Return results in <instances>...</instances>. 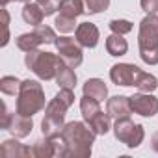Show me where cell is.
Listing matches in <instances>:
<instances>
[{"label": "cell", "instance_id": "cell-1", "mask_svg": "<svg viewBox=\"0 0 158 158\" xmlns=\"http://www.w3.org/2000/svg\"><path fill=\"white\" fill-rule=\"evenodd\" d=\"M74 91L71 88H60L56 97L45 106V117L41 121V132L43 136H56L61 134V128L65 127V114L74 104Z\"/></svg>", "mask_w": 158, "mask_h": 158}, {"label": "cell", "instance_id": "cell-2", "mask_svg": "<svg viewBox=\"0 0 158 158\" xmlns=\"http://www.w3.org/2000/svg\"><path fill=\"white\" fill-rule=\"evenodd\" d=\"M61 136L67 143L65 158H89L95 143V132L84 121H71L61 128Z\"/></svg>", "mask_w": 158, "mask_h": 158}, {"label": "cell", "instance_id": "cell-3", "mask_svg": "<svg viewBox=\"0 0 158 158\" xmlns=\"http://www.w3.org/2000/svg\"><path fill=\"white\" fill-rule=\"evenodd\" d=\"M138 47H139V58L147 65L158 63V15L147 13L139 23L138 32Z\"/></svg>", "mask_w": 158, "mask_h": 158}, {"label": "cell", "instance_id": "cell-4", "mask_svg": "<svg viewBox=\"0 0 158 158\" xmlns=\"http://www.w3.org/2000/svg\"><path fill=\"white\" fill-rule=\"evenodd\" d=\"M41 110H45V91H43V86L37 80H30V78H28V80H23L21 89L17 93L15 112H19L21 115H26V117H34Z\"/></svg>", "mask_w": 158, "mask_h": 158}, {"label": "cell", "instance_id": "cell-5", "mask_svg": "<svg viewBox=\"0 0 158 158\" xmlns=\"http://www.w3.org/2000/svg\"><path fill=\"white\" fill-rule=\"evenodd\" d=\"M24 63L37 78L48 82V80L56 78V71H58V65L61 63V58L58 54H52V52L32 50V52H26Z\"/></svg>", "mask_w": 158, "mask_h": 158}, {"label": "cell", "instance_id": "cell-6", "mask_svg": "<svg viewBox=\"0 0 158 158\" xmlns=\"http://www.w3.org/2000/svg\"><path fill=\"white\" fill-rule=\"evenodd\" d=\"M114 136L117 141L125 143L128 149H136L143 143L145 130L141 125L134 123L130 117H121V119H115L114 123Z\"/></svg>", "mask_w": 158, "mask_h": 158}, {"label": "cell", "instance_id": "cell-7", "mask_svg": "<svg viewBox=\"0 0 158 158\" xmlns=\"http://www.w3.org/2000/svg\"><path fill=\"white\" fill-rule=\"evenodd\" d=\"M56 48H58V56L67 63L71 65L73 69H76L84 61V52H82V45L78 43L76 39L69 37V35H61V37H56Z\"/></svg>", "mask_w": 158, "mask_h": 158}, {"label": "cell", "instance_id": "cell-8", "mask_svg": "<svg viewBox=\"0 0 158 158\" xmlns=\"http://www.w3.org/2000/svg\"><path fill=\"white\" fill-rule=\"evenodd\" d=\"M2 128L8 130L13 138H26L32 128H34V121L32 117H26V115H21L19 112L15 114H10L6 104H4V114H2Z\"/></svg>", "mask_w": 158, "mask_h": 158}, {"label": "cell", "instance_id": "cell-9", "mask_svg": "<svg viewBox=\"0 0 158 158\" xmlns=\"http://www.w3.org/2000/svg\"><path fill=\"white\" fill-rule=\"evenodd\" d=\"M130 108L132 114H138L141 117H152L158 114V99L151 93H134L130 97Z\"/></svg>", "mask_w": 158, "mask_h": 158}, {"label": "cell", "instance_id": "cell-10", "mask_svg": "<svg viewBox=\"0 0 158 158\" xmlns=\"http://www.w3.org/2000/svg\"><path fill=\"white\" fill-rule=\"evenodd\" d=\"M139 71L134 63H115L110 69V80L115 86H134V76Z\"/></svg>", "mask_w": 158, "mask_h": 158}, {"label": "cell", "instance_id": "cell-11", "mask_svg": "<svg viewBox=\"0 0 158 158\" xmlns=\"http://www.w3.org/2000/svg\"><path fill=\"white\" fill-rule=\"evenodd\" d=\"M74 37H76V41L80 43L82 47L95 48L97 43H99L101 34H99V28L93 23H80L76 26V30H74Z\"/></svg>", "mask_w": 158, "mask_h": 158}, {"label": "cell", "instance_id": "cell-12", "mask_svg": "<svg viewBox=\"0 0 158 158\" xmlns=\"http://www.w3.org/2000/svg\"><path fill=\"white\" fill-rule=\"evenodd\" d=\"M106 112L110 114L112 119L130 117V114H132V108H130V97L115 95V97L108 99V102H106Z\"/></svg>", "mask_w": 158, "mask_h": 158}, {"label": "cell", "instance_id": "cell-13", "mask_svg": "<svg viewBox=\"0 0 158 158\" xmlns=\"http://www.w3.org/2000/svg\"><path fill=\"white\" fill-rule=\"evenodd\" d=\"M0 151H2V154L6 158H26V156H34L32 149L19 143L17 139H6L2 143V147H0Z\"/></svg>", "mask_w": 158, "mask_h": 158}, {"label": "cell", "instance_id": "cell-14", "mask_svg": "<svg viewBox=\"0 0 158 158\" xmlns=\"http://www.w3.org/2000/svg\"><path fill=\"white\" fill-rule=\"evenodd\" d=\"M134 88H136L138 91H143V93H152V91H156V88H158V78H156L154 74H151V73L139 69V71L136 73V76H134Z\"/></svg>", "mask_w": 158, "mask_h": 158}, {"label": "cell", "instance_id": "cell-15", "mask_svg": "<svg viewBox=\"0 0 158 158\" xmlns=\"http://www.w3.org/2000/svg\"><path fill=\"white\" fill-rule=\"evenodd\" d=\"M54 80L58 82L60 88H71V89H74V86H76V73L73 71L71 65H67L61 60V63L58 65V71H56V78H54Z\"/></svg>", "mask_w": 158, "mask_h": 158}, {"label": "cell", "instance_id": "cell-16", "mask_svg": "<svg viewBox=\"0 0 158 158\" xmlns=\"http://www.w3.org/2000/svg\"><path fill=\"white\" fill-rule=\"evenodd\" d=\"M82 89H84V95L93 97L101 102L108 97V88H106L104 80H101V78H89V80H86Z\"/></svg>", "mask_w": 158, "mask_h": 158}, {"label": "cell", "instance_id": "cell-17", "mask_svg": "<svg viewBox=\"0 0 158 158\" xmlns=\"http://www.w3.org/2000/svg\"><path fill=\"white\" fill-rule=\"evenodd\" d=\"M88 125H89V128L97 134V136H104V134H108L114 127H112V117H110V114L106 112H99V114H95L89 121H88Z\"/></svg>", "mask_w": 158, "mask_h": 158}, {"label": "cell", "instance_id": "cell-18", "mask_svg": "<svg viewBox=\"0 0 158 158\" xmlns=\"http://www.w3.org/2000/svg\"><path fill=\"white\" fill-rule=\"evenodd\" d=\"M45 19V13L43 10L39 8L37 2H26L24 8H23V21L26 24H32V26H39Z\"/></svg>", "mask_w": 158, "mask_h": 158}, {"label": "cell", "instance_id": "cell-19", "mask_svg": "<svg viewBox=\"0 0 158 158\" xmlns=\"http://www.w3.org/2000/svg\"><path fill=\"white\" fill-rule=\"evenodd\" d=\"M106 50H108L110 56L119 58V56H125V54H127V50H128V43H127V39H123V35H119V34H112V35L106 37Z\"/></svg>", "mask_w": 158, "mask_h": 158}, {"label": "cell", "instance_id": "cell-20", "mask_svg": "<svg viewBox=\"0 0 158 158\" xmlns=\"http://www.w3.org/2000/svg\"><path fill=\"white\" fill-rule=\"evenodd\" d=\"M82 13H86L84 0H61V4H60V15L76 19V17H80Z\"/></svg>", "mask_w": 158, "mask_h": 158}, {"label": "cell", "instance_id": "cell-21", "mask_svg": "<svg viewBox=\"0 0 158 158\" xmlns=\"http://www.w3.org/2000/svg\"><path fill=\"white\" fill-rule=\"evenodd\" d=\"M15 45H17V48H21L23 52H32V50H37V47L43 45V43H41L39 35H37L35 32H32V34H21V35L15 39Z\"/></svg>", "mask_w": 158, "mask_h": 158}, {"label": "cell", "instance_id": "cell-22", "mask_svg": "<svg viewBox=\"0 0 158 158\" xmlns=\"http://www.w3.org/2000/svg\"><path fill=\"white\" fill-rule=\"evenodd\" d=\"M80 112H82L84 121L88 123L95 114H99V112H101V101H97V99H93V97L84 95V97L80 99Z\"/></svg>", "mask_w": 158, "mask_h": 158}, {"label": "cell", "instance_id": "cell-23", "mask_svg": "<svg viewBox=\"0 0 158 158\" xmlns=\"http://www.w3.org/2000/svg\"><path fill=\"white\" fill-rule=\"evenodd\" d=\"M21 80L17 76H2L0 78V91L4 95H17L21 89Z\"/></svg>", "mask_w": 158, "mask_h": 158}, {"label": "cell", "instance_id": "cell-24", "mask_svg": "<svg viewBox=\"0 0 158 158\" xmlns=\"http://www.w3.org/2000/svg\"><path fill=\"white\" fill-rule=\"evenodd\" d=\"M54 26L60 34H71L76 30V19H71V17H65V15H58L56 21H54Z\"/></svg>", "mask_w": 158, "mask_h": 158}, {"label": "cell", "instance_id": "cell-25", "mask_svg": "<svg viewBox=\"0 0 158 158\" xmlns=\"http://www.w3.org/2000/svg\"><path fill=\"white\" fill-rule=\"evenodd\" d=\"M32 152H34L35 158H54V156H52V147H50L48 138L37 139V141L34 143V147H32Z\"/></svg>", "mask_w": 158, "mask_h": 158}, {"label": "cell", "instance_id": "cell-26", "mask_svg": "<svg viewBox=\"0 0 158 158\" xmlns=\"http://www.w3.org/2000/svg\"><path fill=\"white\" fill-rule=\"evenodd\" d=\"M108 6H110V0H84L86 13H89V15H95V13L106 11Z\"/></svg>", "mask_w": 158, "mask_h": 158}, {"label": "cell", "instance_id": "cell-27", "mask_svg": "<svg viewBox=\"0 0 158 158\" xmlns=\"http://www.w3.org/2000/svg\"><path fill=\"white\" fill-rule=\"evenodd\" d=\"M108 26H110L112 34H119V35H125V34L132 32V23L127 21V19H114V21H110Z\"/></svg>", "mask_w": 158, "mask_h": 158}, {"label": "cell", "instance_id": "cell-28", "mask_svg": "<svg viewBox=\"0 0 158 158\" xmlns=\"http://www.w3.org/2000/svg\"><path fill=\"white\" fill-rule=\"evenodd\" d=\"M34 32L39 35L41 43H45V45H54V43H56V34H54V30H52L50 26H47V24H39V26H35Z\"/></svg>", "mask_w": 158, "mask_h": 158}, {"label": "cell", "instance_id": "cell-29", "mask_svg": "<svg viewBox=\"0 0 158 158\" xmlns=\"http://www.w3.org/2000/svg\"><path fill=\"white\" fill-rule=\"evenodd\" d=\"M37 4H39V8L43 10L45 17H48V15H52L54 11H58V10H60L61 0H37Z\"/></svg>", "mask_w": 158, "mask_h": 158}, {"label": "cell", "instance_id": "cell-30", "mask_svg": "<svg viewBox=\"0 0 158 158\" xmlns=\"http://www.w3.org/2000/svg\"><path fill=\"white\" fill-rule=\"evenodd\" d=\"M2 17H4V39H2V47H6L8 45V41H10V13H8V10L6 8H2Z\"/></svg>", "mask_w": 158, "mask_h": 158}, {"label": "cell", "instance_id": "cell-31", "mask_svg": "<svg viewBox=\"0 0 158 158\" xmlns=\"http://www.w3.org/2000/svg\"><path fill=\"white\" fill-rule=\"evenodd\" d=\"M139 6L145 13H158V0H139Z\"/></svg>", "mask_w": 158, "mask_h": 158}, {"label": "cell", "instance_id": "cell-32", "mask_svg": "<svg viewBox=\"0 0 158 158\" xmlns=\"http://www.w3.org/2000/svg\"><path fill=\"white\" fill-rule=\"evenodd\" d=\"M151 147H152V151L158 152V132L152 134V138H151Z\"/></svg>", "mask_w": 158, "mask_h": 158}, {"label": "cell", "instance_id": "cell-33", "mask_svg": "<svg viewBox=\"0 0 158 158\" xmlns=\"http://www.w3.org/2000/svg\"><path fill=\"white\" fill-rule=\"evenodd\" d=\"M10 2H24L26 4V2H32V0H2V8H6Z\"/></svg>", "mask_w": 158, "mask_h": 158}]
</instances>
